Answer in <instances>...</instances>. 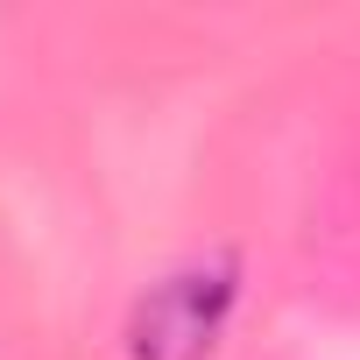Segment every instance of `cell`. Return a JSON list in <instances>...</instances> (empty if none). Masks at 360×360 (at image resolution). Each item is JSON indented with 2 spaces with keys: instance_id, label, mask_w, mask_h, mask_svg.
<instances>
[{
  "instance_id": "cell-1",
  "label": "cell",
  "mask_w": 360,
  "mask_h": 360,
  "mask_svg": "<svg viewBox=\"0 0 360 360\" xmlns=\"http://www.w3.org/2000/svg\"><path fill=\"white\" fill-rule=\"evenodd\" d=\"M233 311V262L212 255V262H191V269H176L162 276L134 318H127V353L134 360H205L219 325Z\"/></svg>"
}]
</instances>
